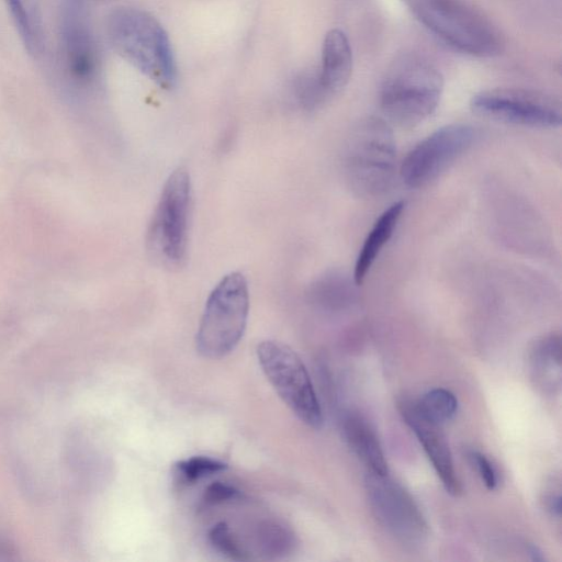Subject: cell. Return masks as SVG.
Wrapping results in <instances>:
<instances>
[{
    "instance_id": "cell-17",
    "label": "cell",
    "mask_w": 562,
    "mask_h": 562,
    "mask_svg": "<svg viewBox=\"0 0 562 562\" xmlns=\"http://www.w3.org/2000/svg\"><path fill=\"white\" fill-rule=\"evenodd\" d=\"M358 286L350 276L340 271H330L311 284L308 296L314 304L322 308L339 311L356 303Z\"/></svg>"
},
{
    "instance_id": "cell-19",
    "label": "cell",
    "mask_w": 562,
    "mask_h": 562,
    "mask_svg": "<svg viewBox=\"0 0 562 562\" xmlns=\"http://www.w3.org/2000/svg\"><path fill=\"white\" fill-rule=\"evenodd\" d=\"M291 93L297 106L306 112L319 110L331 100L317 69H306L295 75L291 83Z\"/></svg>"
},
{
    "instance_id": "cell-25",
    "label": "cell",
    "mask_w": 562,
    "mask_h": 562,
    "mask_svg": "<svg viewBox=\"0 0 562 562\" xmlns=\"http://www.w3.org/2000/svg\"><path fill=\"white\" fill-rule=\"evenodd\" d=\"M237 495L238 491L234 486L215 482L205 490L203 502L209 505L218 504L235 498Z\"/></svg>"
},
{
    "instance_id": "cell-21",
    "label": "cell",
    "mask_w": 562,
    "mask_h": 562,
    "mask_svg": "<svg viewBox=\"0 0 562 562\" xmlns=\"http://www.w3.org/2000/svg\"><path fill=\"white\" fill-rule=\"evenodd\" d=\"M226 463L218 459L205 456H195L179 461L176 467V474L180 481L192 483L196 480L212 475L226 469Z\"/></svg>"
},
{
    "instance_id": "cell-5",
    "label": "cell",
    "mask_w": 562,
    "mask_h": 562,
    "mask_svg": "<svg viewBox=\"0 0 562 562\" xmlns=\"http://www.w3.org/2000/svg\"><path fill=\"white\" fill-rule=\"evenodd\" d=\"M249 313L248 283L243 273L224 276L210 293L195 337L198 352L220 359L240 341Z\"/></svg>"
},
{
    "instance_id": "cell-3",
    "label": "cell",
    "mask_w": 562,
    "mask_h": 562,
    "mask_svg": "<svg viewBox=\"0 0 562 562\" xmlns=\"http://www.w3.org/2000/svg\"><path fill=\"white\" fill-rule=\"evenodd\" d=\"M342 167L357 195L375 198L385 193L396 167V144L389 122L376 116L361 120L347 139Z\"/></svg>"
},
{
    "instance_id": "cell-9",
    "label": "cell",
    "mask_w": 562,
    "mask_h": 562,
    "mask_svg": "<svg viewBox=\"0 0 562 562\" xmlns=\"http://www.w3.org/2000/svg\"><path fill=\"white\" fill-rule=\"evenodd\" d=\"M476 130L468 124L442 126L417 143L403 159L400 173L412 189L428 186L474 143Z\"/></svg>"
},
{
    "instance_id": "cell-18",
    "label": "cell",
    "mask_w": 562,
    "mask_h": 562,
    "mask_svg": "<svg viewBox=\"0 0 562 562\" xmlns=\"http://www.w3.org/2000/svg\"><path fill=\"white\" fill-rule=\"evenodd\" d=\"M4 1L26 50L34 56L41 54L44 45L42 25L29 0Z\"/></svg>"
},
{
    "instance_id": "cell-24",
    "label": "cell",
    "mask_w": 562,
    "mask_h": 562,
    "mask_svg": "<svg viewBox=\"0 0 562 562\" xmlns=\"http://www.w3.org/2000/svg\"><path fill=\"white\" fill-rule=\"evenodd\" d=\"M546 510L554 518L561 517V484L558 477H552L542 493Z\"/></svg>"
},
{
    "instance_id": "cell-10",
    "label": "cell",
    "mask_w": 562,
    "mask_h": 562,
    "mask_svg": "<svg viewBox=\"0 0 562 562\" xmlns=\"http://www.w3.org/2000/svg\"><path fill=\"white\" fill-rule=\"evenodd\" d=\"M479 115L504 123L554 128L562 122L560 103L546 94L522 89H491L476 93L470 102Z\"/></svg>"
},
{
    "instance_id": "cell-23",
    "label": "cell",
    "mask_w": 562,
    "mask_h": 562,
    "mask_svg": "<svg viewBox=\"0 0 562 562\" xmlns=\"http://www.w3.org/2000/svg\"><path fill=\"white\" fill-rule=\"evenodd\" d=\"M468 458L479 473V476L481 477L485 487L490 491L495 490L498 484V476L496 469L491 460L484 453L477 450H470L468 452Z\"/></svg>"
},
{
    "instance_id": "cell-16",
    "label": "cell",
    "mask_w": 562,
    "mask_h": 562,
    "mask_svg": "<svg viewBox=\"0 0 562 562\" xmlns=\"http://www.w3.org/2000/svg\"><path fill=\"white\" fill-rule=\"evenodd\" d=\"M346 441L368 473H389L387 463L378 436L371 425L360 415L349 414L342 423Z\"/></svg>"
},
{
    "instance_id": "cell-1",
    "label": "cell",
    "mask_w": 562,
    "mask_h": 562,
    "mask_svg": "<svg viewBox=\"0 0 562 562\" xmlns=\"http://www.w3.org/2000/svg\"><path fill=\"white\" fill-rule=\"evenodd\" d=\"M105 29L116 54L161 88L173 87L177 65L172 45L150 13L135 7H117L109 13Z\"/></svg>"
},
{
    "instance_id": "cell-6",
    "label": "cell",
    "mask_w": 562,
    "mask_h": 562,
    "mask_svg": "<svg viewBox=\"0 0 562 562\" xmlns=\"http://www.w3.org/2000/svg\"><path fill=\"white\" fill-rule=\"evenodd\" d=\"M191 202L190 173L178 167L162 187L147 232L149 252L166 267H179L186 260Z\"/></svg>"
},
{
    "instance_id": "cell-12",
    "label": "cell",
    "mask_w": 562,
    "mask_h": 562,
    "mask_svg": "<svg viewBox=\"0 0 562 562\" xmlns=\"http://www.w3.org/2000/svg\"><path fill=\"white\" fill-rule=\"evenodd\" d=\"M64 56L71 78L79 83L94 80L99 71V50L80 12L70 10L64 25Z\"/></svg>"
},
{
    "instance_id": "cell-13",
    "label": "cell",
    "mask_w": 562,
    "mask_h": 562,
    "mask_svg": "<svg viewBox=\"0 0 562 562\" xmlns=\"http://www.w3.org/2000/svg\"><path fill=\"white\" fill-rule=\"evenodd\" d=\"M528 373L532 385L542 395L553 396L562 383L561 336L549 333L539 337L528 355Z\"/></svg>"
},
{
    "instance_id": "cell-22",
    "label": "cell",
    "mask_w": 562,
    "mask_h": 562,
    "mask_svg": "<svg viewBox=\"0 0 562 562\" xmlns=\"http://www.w3.org/2000/svg\"><path fill=\"white\" fill-rule=\"evenodd\" d=\"M212 546L222 554L232 560H246L245 552L236 541L229 527L225 522L216 524L209 533Z\"/></svg>"
},
{
    "instance_id": "cell-11",
    "label": "cell",
    "mask_w": 562,
    "mask_h": 562,
    "mask_svg": "<svg viewBox=\"0 0 562 562\" xmlns=\"http://www.w3.org/2000/svg\"><path fill=\"white\" fill-rule=\"evenodd\" d=\"M398 406L403 419L422 445L442 486L450 495L458 496L462 486L442 426L425 418L417 411L414 401L402 400Z\"/></svg>"
},
{
    "instance_id": "cell-8",
    "label": "cell",
    "mask_w": 562,
    "mask_h": 562,
    "mask_svg": "<svg viewBox=\"0 0 562 562\" xmlns=\"http://www.w3.org/2000/svg\"><path fill=\"white\" fill-rule=\"evenodd\" d=\"M370 507L379 524L400 544L420 548L428 539V524L412 495L389 473L366 475Z\"/></svg>"
},
{
    "instance_id": "cell-15",
    "label": "cell",
    "mask_w": 562,
    "mask_h": 562,
    "mask_svg": "<svg viewBox=\"0 0 562 562\" xmlns=\"http://www.w3.org/2000/svg\"><path fill=\"white\" fill-rule=\"evenodd\" d=\"M405 209L404 201H396L385 209L373 223L358 254L352 278L360 286L384 246L393 236Z\"/></svg>"
},
{
    "instance_id": "cell-4",
    "label": "cell",
    "mask_w": 562,
    "mask_h": 562,
    "mask_svg": "<svg viewBox=\"0 0 562 562\" xmlns=\"http://www.w3.org/2000/svg\"><path fill=\"white\" fill-rule=\"evenodd\" d=\"M417 19L452 48L475 57H492L502 38L492 22L465 0H408Z\"/></svg>"
},
{
    "instance_id": "cell-26",
    "label": "cell",
    "mask_w": 562,
    "mask_h": 562,
    "mask_svg": "<svg viewBox=\"0 0 562 562\" xmlns=\"http://www.w3.org/2000/svg\"><path fill=\"white\" fill-rule=\"evenodd\" d=\"M528 553L533 561H543L544 560L542 552L535 544L528 546Z\"/></svg>"
},
{
    "instance_id": "cell-20",
    "label": "cell",
    "mask_w": 562,
    "mask_h": 562,
    "mask_svg": "<svg viewBox=\"0 0 562 562\" xmlns=\"http://www.w3.org/2000/svg\"><path fill=\"white\" fill-rule=\"evenodd\" d=\"M417 411L428 420L442 426L457 414L458 400L452 392L443 387L427 391L414 401Z\"/></svg>"
},
{
    "instance_id": "cell-14",
    "label": "cell",
    "mask_w": 562,
    "mask_h": 562,
    "mask_svg": "<svg viewBox=\"0 0 562 562\" xmlns=\"http://www.w3.org/2000/svg\"><path fill=\"white\" fill-rule=\"evenodd\" d=\"M319 79L333 99L348 83L352 72V50L347 35L338 29L330 30L322 46Z\"/></svg>"
},
{
    "instance_id": "cell-7",
    "label": "cell",
    "mask_w": 562,
    "mask_h": 562,
    "mask_svg": "<svg viewBox=\"0 0 562 562\" xmlns=\"http://www.w3.org/2000/svg\"><path fill=\"white\" fill-rule=\"evenodd\" d=\"M257 358L268 381L292 413L308 427L321 428L322 408L297 353L280 341L263 340L257 347Z\"/></svg>"
},
{
    "instance_id": "cell-2",
    "label": "cell",
    "mask_w": 562,
    "mask_h": 562,
    "mask_svg": "<svg viewBox=\"0 0 562 562\" xmlns=\"http://www.w3.org/2000/svg\"><path fill=\"white\" fill-rule=\"evenodd\" d=\"M442 90V75L431 63L405 55L393 63L383 79L380 109L386 122L414 127L435 112Z\"/></svg>"
}]
</instances>
